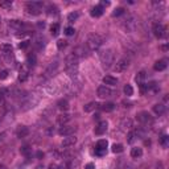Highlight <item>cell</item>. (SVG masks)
I'll return each instance as SVG.
<instances>
[{"label": "cell", "instance_id": "cell-1", "mask_svg": "<svg viewBox=\"0 0 169 169\" xmlns=\"http://www.w3.org/2000/svg\"><path fill=\"white\" fill-rule=\"evenodd\" d=\"M99 58H100V62H102V66H103L104 69H110L112 66L114 61H115V53L111 49L102 50L99 53Z\"/></svg>", "mask_w": 169, "mask_h": 169}, {"label": "cell", "instance_id": "cell-2", "mask_svg": "<svg viewBox=\"0 0 169 169\" xmlns=\"http://www.w3.org/2000/svg\"><path fill=\"white\" fill-rule=\"evenodd\" d=\"M42 1H29V3H27V5H25V11H27V13L28 15H33V16H37L41 13V11H42Z\"/></svg>", "mask_w": 169, "mask_h": 169}, {"label": "cell", "instance_id": "cell-3", "mask_svg": "<svg viewBox=\"0 0 169 169\" xmlns=\"http://www.w3.org/2000/svg\"><path fill=\"white\" fill-rule=\"evenodd\" d=\"M65 66H66V70H67V73H70V74L75 73V72H77V66H78V57L75 56L74 53L69 54V56L66 57Z\"/></svg>", "mask_w": 169, "mask_h": 169}, {"label": "cell", "instance_id": "cell-4", "mask_svg": "<svg viewBox=\"0 0 169 169\" xmlns=\"http://www.w3.org/2000/svg\"><path fill=\"white\" fill-rule=\"evenodd\" d=\"M102 42H103L102 37H100L99 35H95V33H93V35H90V36L87 37L86 45H87V48H89L90 50H97L98 48L102 45Z\"/></svg>", "mask_w": 169, "mask_h": 169}, {"label": "cell", "instance_id": "cell-5", "mask_svg": "<svg viewBox=\"0 0 169 169\" xmlns=\"http://www.w3.org/2000/svg\"><path fill=\"white\" fill-rule=\"evenodd\" d=\"M128 66H129V58L128 57H123V58H120V60L115 63V66H114V72L122 73V72H124V70H127Z\"/></svg>", "mask_w": 169, "mask_h": 169}, {"label": "cell", "instance_id": "cell-6", "mask_svg": "<svg viewBox=\"0 0 169 169\" xmlns=\"http://www.w3.org/2000/svg\"><path fill=\"white\" fill-rule=\"evenodd\" d=\"M136 119H138L139 123H141V124H144V125L152 124V122H153L151 114L147 112V111H141V112H139L138 115H136Z\"/></svg>", "mask_w": 169, "mask_h": 169}, {"label": "cell", "instance_id": "cell-7", "mask_svg": "<svg viewBox=\"0 0 169 169\" xmlns=\"http://www.w3.org/2000/svg\"><path fill=\"white\" fill-rule=\"evenodd\" d=\"M123 28H124L125 32H128V33H131V32L135 31V28H136V22H135L134 16H128V17L123 21Z\"/></svg>", "mask_w": 169, "mask_h": 169}, {"label": "cell", "instance_id": "cell-8", "mask_svg": "<svg viewBox=\"0 0 169 169\" xmlns=\"http://www.w3.org/2000/svg\"><path fill=\"white\" fill-rule=\"evenodd\" d=\"M153 35L156 36L157 38H163L166 36V28L165 25H163L161 22H156L153 25Z\"/></svg>", "mask_w": 169, "mask_h": 169}, {"label": "cell", "instance_id": "cell-9", "mask_svg": "<svg viewBox=\"0 0 169 169\" xmlns=\"http://www.w3.org/2000/svg\"><path fill=\"white\" fill-rule=\"evenodd\" d=\"M75 127L74 125H63V127H61L60 129H58V134L61 135V136H63V138H66V136H72L73 134L75 132Z\"/></svg>", "mask_w": 169, "mask_h": 169}, {"label": "cell", "instance_id": "cell-10", "mask_svg": "<svg viewBox=\"0 0 169 169\" xmlns=\"http://www.w3.org/2000/svg\"><path fill=\"white\" fill-rule=\"evenodd\" d=\"M112 90L110 87H107V86H99L98 87V97L99 98H110L112 97Z\"/></svg>", "mask_w": 169, "mask_h": 169}, {"label": "cell", "instance_id": "cell-11", "mask_svg": "<svg viewBox=\"0 0 169 169\" xmlns=\"http://www.w3.org/2000/svg\"><path fill=\"white\" fill-rule=\"evenodd\" d=\"M29 77V66L27 63L21 66V69H20V73H19V81L20 82H25L28 79Z\"/></svg>", "mask_w": 169, "mask_h": 169}, {"label": "cell", "instance_id": "cell-12", "mask_svg": "<svg viewBox=\"0 0 169 169\" xmlns=\"http://www.w3.org/2000/svg\"><path fill=\"white\" fill-rule=\"evenodd\" d=\"M107 127H108V123L106 120H102V122L98 123V125L95 127V135H103L106 134Z\"/></svg>", "mask_w": 169, "mask_h": 169}, {"label": "cell", "instance_id": "cell-13", "mask_svg": "<svg viewBox=\"0 0 169 169\" xmlns=\"http://www.w3.org/2000/svg\"><path fill=\"white\" fill-rule=\"evenodd\" d=\"M75 143H77V139H75V136H66L65 139L62 140V147L67 148V147H72V145H74Z\"/></svg>", "mask_w": 169, "mask_h": 169}, {"label": "cell", "instance_id": "cell-14", "mask_svg": "<svg viewBox=\"0 0 169 169\" xmlns=\"http://www.w3.org/2000/svg\"><path fill=\"white\" fill-rule=\"evenodd\" d=\"M166 66H168V63H166V60H159L156 63H155L153 69L156 70V72H163V70L166 69Z\"/></svg>", "mask_w": 169, "mask_h": 169}, {"label": "cell", "instance_id": "cell-15", "mask_svg": "<svg viewBox=\"0 0 169 169\" xmlns=\"http://www.w3.org/2000/svg\"><path fill=\"white\" fill-rule=\"evenodd\" d=\"M90 15L93 16V17H100V16L103 15V8L100 5H95L93 10H91Z\"/></svg>", "mask_w": 169, "mask_h": 169}, {"label": "cell", "instance_id": "cell-16", "mask_svg": "<svg viewBox=\"0 0 169 169\" xmlns=\"http://www.w3.org/2000/svg\"><path fill=\"white\" fill-rule=\"evenodd\" d=\"M103 83L110 84V86H115L118 83V79L115 77H112V75H106V77H103Z\"/></svg>", "mask_w": 169, "mask_h": 169}, {"label": "cell", "instance_id": "cell-17", "mask_svg": "<svg viewBox=\"0 0 169 169\" xmlns=\"http://www.w3.org/2000/svg\"><path fill=\"white\" fill-rule=\"evenodd\" d=\"M165 110H166V107L164 106L163 103H157L153 106V112L156 114V115H163V114L165 112Z\"/></svg>", "mask_w": 169, "mask_h": 169}, {"label": "cell", "instance_id": "cell-18", "mask_svg": "<svg viewBox=\"0 0 169 169\" xmlns=\"http://www.w3.org/2000/svg\"><path fill=\"white\" fill-rule=\"evenodd\" d=\"M28 134H29V129L27 128V127H24V125H22V127H19V128H17V131H16L17 138H25Z\"/></svg>", "mask_w": 169, "mask_h": 169}, {"label": "cell", "instance_id": "cell-19", "mask_svg": "<svg viewBox=\"0 0 169 169\" xmlns=\"http://www.w3.org/2000/svg\"><path fill=\"white\" fill-rule=\"evenodd\" d=\"M0 52L3 54H11L12 53V45L11 44H1L0 45Z\"/></svg>", "mask_w": 169, "mask_h": 169}, {"label": "cell", "instance_id": "cell-20", "mask_svg": "<svg viewBox=\"0 0 169 169\" xmlns=\"http://www.w3.org/2000/svg\"><path fill=\"white\" fill-rule=\"evenodd\" d=\"M70 119H72V116H70L69 114H62V115H60L57 118V122H58V124H65V123H67Z\"/></svg>", "mask_w": 169, "mask_h": 169}, {"label": "cell", "instance_id": "cell-21", "mask_svg": "<svg viewBox=\"0 0 169 169\" xmlns=\"http://www.w3.org/2000/svg\"><path fill=\"white\" fill-rule=\"evenodd\" d=\"M107 145H108L107 140H104V139H100V140H98V141H97V145H95V149H102V151H106Z\"/></svg>", "mask_w": 169, "mask_h": 169}, {"label": "cell", "instance_id": "cell-22", "mask_svg": "<svg viewBox=\"0 0 169 169\" xmlns=\"http://www.w3.org/2000/svg\"><path fill=\"white\" fill-rule=\"evenodd\" d=\"M10 27H11V28L17 29V31H20L21 28H24V24H22L21 21H19V20H11V21H10Z\"/></svg>", "mask_w": 169, "mask_h": 169}, {"label": "cell", "instance_id": "cell-23", "mask_svg": "<svg viewBox=\"0 0 169 169\" xmlns=\"http://www.w3.org/2000/svg\"><path fill=\"white\" fill-rule=\"evenodd\" d=\"M100 108L103 110V111H106V112H111V111H114V108H115V104L111 103V102H107V103L102 104Z\"/></svg>", "mask_w": 169, "mask_h": 169}, {"label": "cell", "instance_id": "cell-24", "mask_svg": "<svg viewBox=\"0 0 169 169\" xmlns=\"http://www.w3.org/2000/svg\"><path fill=\"white\" fill-rule=\"evenodd\" d=\"M97 107H98L97 102H90V103H87L83 107V110H84V112H91V111H94Z\"/></svg>", "mask_w": 169, "mask_h": 169}, {"label": "cell", "instance_id": "cell-25", "mask_svg": "<svg viewBox=\"0 0 169 169\" xmlns=\"http://www.w3.org/2000/svg\"><path fill=\"white\" fill-rule=\"evenodd\" d=\"M141 155H143V149L139 147H135L131 149V156L134 157V159H138V157H140Z\"/></svg>", "mask_w": 169, "mask_h": 169}, {"label": "cell", "instance_id": "cell-26", "mask_svg": "<svg viewBox=\"0 0 169 169\" xmlns=\"http://www.w3.org/2000/svg\"><path fill=\"white\" fill-rule=\"evenodd\" d=\"M120 127H122L123 131H127V129H129L132 127V122L131 119H124L122 123H120Z\"/></svg>", "mask_w": 169, "mask_h": 169}, {"label": "cell", "instance_id": "cell-27", "mask_svg": "<svg viewBox=\"0 0 169 169\" xmlns=\"http://www.w3.org/2000/svg\"><path fill=\"white\" fill-rule=\"evenodd\" d=\"M145 77H147V75H145V72H139L138 74H136V77H135V81L138 82L139 84H140V83H144Z\"/></svg>", "mask_w": 169, "mask_h": 169}, {"label": "cell", "instance_id": "cell-28", "mask_svg": "<svg viewBox=\"0 0 169 169\" xmlns=\"http://www.w3.org/2000/svg\"><path fill=\"white\" fill-rule=\"evenodd\" d=\"M57 106H58V108H60V110H62V111H66V110L69 108V103H67V100H66V99L58 100Z\"/></svg>", "mask_w": 169, "mask_h": 169}, {"label": "cell", "instance_id": "cell-29", "mask_svg": "<svg viewBox=\"0 0 169 169\" xmlns=\"http://www.w3.org/2000/svg\"><path fill=\"white\" fill-rule=\"evenodd\" d=\"M36 62H37V60H36V56H35V54H29V56H28V60H27V65L31 67V66H35Z\"/></svg>", "mask_w": 169, "mask_h": 169}, {"label": "cell", "instance_id": "cell-30", "mask_svg": "<svg viewBox=\"0 0 169 169\" xmlns=\"http://www.w3.org/2000/svg\"><path fill=\"white\" fill-rule=\"evenodd\" d=\"M48 15L52 16V15H58V8H57L56 5H53V4H50L49 7H48Z\"/></svg>", "mask_w": 169, "mask_h": 169}, {"label": "cell", "instance_id": "cell-31", "mask_svg": "<svg viewBox=\"0 0 169 169\" xmlns=\"http://www.w3.org/2000/svg\"><path fill=\"white\" fill-rule=\"evenodd\" d=\"M160 144L163 145L164 148H168V145H169V138H168V135H163V136L160 138Z\"/></svg>", "mask_w": 169, "mask_h": 169}, {"label": "cell", "instance_id": "cell-32", "mask_svg": "<svg viewBox=\"0 0 169 169\" xmlns=\"http://www.w3.org/2000/svg\"><path fill=\"white\" fill-rule=\"evenodd\" d=\"M50 32H52V35L56 37V36H58V33H60V25L58 24H52V27H50Z\"/></svg>", "mask_w": 169, "mask_h": 169}, {"label": "cell", "instance_id": "cell-33", "mask_svg": "<svg viewBox=\"0 0 169 169\" xmlns=\"http://www.w3.org/2000/svg\"><path fill=\"white\" fill-rule=\"evenodd\" d=\"M0 7L4 8V10H11L12 8V1L11 0H4V1H0Z\"/></svg>", "mask_w": 169, "mask_h": 169}, {"label": "cell", "instance_id": "cell-34", "mask_svg": "<svg viewBox=\"0 0 169 169\" xmlns=\"http://www.w3.org/2000/svg\"><path fill=\"white\" fill-rule=\"evenodd\" d=\"M123 91H124V94L127 95V97H131V95L134 94V89H132L131 84H125L124 89H123Z\"/></svg>", "mask_w": 169, "mask_h": 169}, {"label": "cell", "instance_id": "cell-35", "mask_svg": "<svg viewBox=\"0 0 169 169\" xmlns=\"http://www.w3.org/2000/svg\"><path fill=\"white\" fill-rule=\"evenodd\" d=\"M123 149H124V148H123L122 144H114L112 145V152L114 153H122Z\"/></svg>", "mask_w": 169, "mask_h": 169}, {"label": "cell", "instance_id": "cell-36", "mask_svg": "<svg viewBox=\"0 0 169 169\" xmlns=\"http://www.w3.org/2000/svg\"><path fill=\"white\" fill-rule=\"evenodd\" d=\"M66 45H67V42H66L65 40H58L57 41V48H58V50H63L66 48Z\"/></svg>", "mask_w": 169, "mask_h": 169}, {"label": "cell", "instance_id": "cell-37", "mask_svg": "<svg viewBox=\"0 0 169 169\" xmlns=\"http://www.w3.org/2000/svg\"><path fill=\"white\" fill-rule=\"evenodd\" d=\"M78 16H79V15H78V12H72L69 16H67V20H69L70 22H74L75 20L78 19Z\"/></svg>", "mask_w": 169, "mask_h": 169}, {"label": "cell", "instance_id": "cell-38", "mask_svg": "<svg viewBox=\"0 0 169 169\" xmlns=\"http://www.w3.org/2000/svg\"><path fill=\"white\" fill-rule=\"evenodd\" d=\"M123 13H124V8H122V7H119V8H116V10L112 12V16H114V17H118V16L123 15Z\"/></svg>", "mask_w": 169, "mask_h": 169}, {"label": "cell", "instance_id": "cell-39", "mask_svg": "<svg viewBox=\"0 0 169 169\" xmlns=\"http://www.w3.org/2000/svg\"><path fill=\"white\" fill-rule=\"evenodd\" d=\"M20 152H21L22 155H25V156H28V155L31 153V148H29L28 145H25V147H22L21 149H20Z\"/></svg>", "mask_w": 169, "mask_h": 169}, {"label": "cell", "instance_id": "cell-40", "mask_svg": "<svg viewBox=\"0 0 169 169\" xmlns=\"http://www.w3.org/2000/svg\"><path fill=\"white\" fill-rule=\"evenodd\" d=\"M135 139H136V134H135V131L128 132V143H134Z\"/></svg>", "mask_w": 169, "mask_h": 169}, {"label": "cell", "instance_id": "cell-41", "mask_svg": "<svg viewBox=\"0 0 169 169\" xmlns=\"http://www.w3.org/2000/svg\"><path fill=\"white\" fill-rule=\"evenodd\" d=\"M74 28H72V27H67V28H65V35L66 36H73L74 35Z\"/></svg>", "mask_w": 169, "mask_h": 169}, {"label": "cell", "instance_id": "cell-42", "mask_svg": "<svg viewBox=\"0 0 169 169\" xmlns=\"http://www.w3.org/2000/svg\"><path fill=\"white\" fill-rule=\"evenodd\" d=\"M7 77H8V70H3L0 73V79H5Z\"/></svg>", "mask_w": 169, "mask_h": 169}, {"label": "cell", "instance_id": "cell-43", "mask_svg": "<svg viewBox=\"0 0 169 169\" xmlns=\"http://www.w3.org/2000/svg\"><path fill=\"white\" fill-rule=\"evenodd\" d=\"M28 44H29L28 41H22V42H20L19 48H20V49H24V48H27V46H28Z\"/></svg>", "mask_w": 169, "mask_h": 169}, {"label": "cell", "instance_id": "cell-44", "mask_svg": "<svg viewBox=\"0 0 169 169\" xmlns=\"http://www.w3.org/2000/svg\"><path fill=\"white\" fill-rule=\"evenodd\" d=\"M84 169H95V165H94L93 163H89V164H86Z\"/></svg>", "mask_w": 169, "mask_h": 169}, {"label": "cell", "instance_id": "cell-45", "mask_svg": "<svg viewBox=\"0 0 169 169\" xmlns=\"http://www.w3.org/2000/svg\"><path fill=\"white\" fill-rule=\"evenodd\" d=\"M110 5V1H102V3H100V7H102V8H103V7H108Z\"/></svg>", "mask_w": 169, "mask_h": 169}, {"label": "cell", "instance_id": "cell-46", "mask_svg": "<svg viewBox=\"0 0 169 169\" xmlns=\"http://www.w3.org/2000/svg\"><path fill=\"white\" fill-rule=\"evenodd\" d=\"M49 169H60V166L56 165V164H50V165H49Z\"/></svg>", "mask_w": 169, "mask_h": 169}, {"label": "cell", "instance_id": "cell-47", "mask_svg": "<svg viewBox=\"0 0 169 169\" xmlns=\"http://www.w3.org/2000/svg\"><path fill=\"white\" fill-rule=\"evenodd\" d=\"M123 104H124V107H129V106H131V102H125V100H123Z\"/></svg>", "mask_w": 169, "mask_h": 169}, {"label": "cell", "instance_id": "cell-48", "mask_svg": "<svg viewBox=\"0 0 169 169\" xmlns=\"http://www.w3.org/2000/svg\"><path fill=\"white\" fill-rule=\"evenodd\" d=\"M4 98V90H0V100H3Z\"/></svg>", "mask_w": 169, "mask_h": 169}, {"label": "cell", "instance_id": "cell-49", "mask_svg": "<svg viewBox=\"0 0 169 169\" xmlns=\"http://www.w3.org/2000/svg\"><path fill=\"white\" fill-rule=\"evenodd\" d=\"M38 27H40V28H44V27H45V22H38Z\"/></svg>", "mask_w": 169, "mask_h": 169}, {"label": "cell", "instance_id": "cell-50", "mask_svg": "<svg viewBox=\"0 0 169 169\" xmlns=\"http://www.w3.org/2000/svg\"><path fill=\"white\" fill-rule=\"evenodd\" d=\"M44 156V153H41V152H37V157H42Z\"/></svg>", "mask_w": 169, "mask_h": 169}, {"label": "cell", "instance_id": "cell-51", "mask_svg": "<svg viewBox=\"0 0 169 169\" xmlns=\"http://www.w3.org/2000/svg\"><path fill=\"white\" fill-rule=\"evenodd\" d=\"M161 49H163V50H168V46H166V45H164V46L161 48Z\"/></svg>", "mask_w": 169, "mask_h": 169}, {"label": "cell", "instance_id": "cell-52", "mask_svg": "<svg viewBox=\"0 0 169 169\" xmlns=\"http://www.w3.org/2000/svg\"><path fill=\"white\" fill-rule=\"evenodd\" d=\"M0 169H7L5 165H0Z\"/></svg>", "mask_w": 169, "mask_h": 169}]
</instances>
